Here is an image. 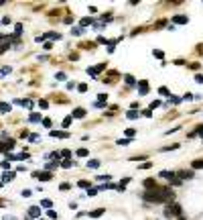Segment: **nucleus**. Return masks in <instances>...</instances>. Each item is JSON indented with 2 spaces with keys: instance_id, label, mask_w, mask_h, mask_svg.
<instances>
[{
  "instance_id": "1",
  "label": "nucleus",
  "mask_w": 203,
  "mask_h": 220,
  "mask_svg": "<svg viewBox=\"0 0 203 220\" xmlns=\"http://www.w3.org/2000/svg\"><path fill=\"white\" fill-rule=\"evenodd\" d=\"M162 214H165V218H179V216H183V210L179 204H167Z\"/></svg>"
},
{
  "instance_id": "2",
  "label": "nucleus",
  "mask_w": 203,
  "mask_h": 220,
  "mask_svg": "<svg viewBox=\"0 0 203 220\" xmlns=\"http://www.w3.org/2000/svg\"><path fill=\"white\" fill-rule=\"evenodd\" d=\"M161 177H165L167 181H173L175 186H181V179H179V175L175 171H161Z\"/></svg>"
},
{
  "instance_id": "3",
  "label": "nucleus",
  "mask_w": 203,
  "mask_h": 220,
  "mask_svg": "<svg viewBox=\"0 0 203 220\" xmlns=\"http://www.w3.org/2000/svg\"><path fill=\"white\" fill-rule=\"evenodd\" d=\"M14 149V139H8V141H4V143H0V153H6L8 151H12Z\"/></svg>"
},
{
  "instance_id": "4",
  "label": "nucleus",
  "mask_w": 203,
  "mask_h": 220,
  "mask_svg": "<svg viewBox=\"0 0 203 220\" xmlns=\"http://www.w3.org/2000/svg\"><path fill=\"white\" fill-rule=\"evenodd\" d=\"M33 177H35V179H39V181H51V177H53V175H51L49 171H35V173H33Z\"/></svg>"
},
{
  "instance_id": "5",
  "label": "nucleus",
  "mask_w": 203,
  "mask_h": 220,
  "mask_svg": "<svg viewBox=\"0 0 203 220\" xmlns=\"http://www.w3.org/2000/svg\"><path fill=\"white\" fill-rule=\"evenodd\" d=\"M28 216L39 220V218H41V208H39V206H31V208H28Z\"/></svg>"
},
{
  "instance_id": "6",
  "label": "nucleus",
  "mask_w": 203,
  "mask_h": 220,
  "mask_svg": "<svg viewBox=\"0 0 203 220\" xmlns=\"http://www.w3.org/2000/svg\"><path fill=\"white\" fill-rule=\"evenodd\" d=\"M177 175H179L181 181H183V179H193V177H195V175H193V169H189V171H187V169H185V171H179Z\"/></svg>"
},
{
  "instance_id": "7",
  "label": "nucleus",
  "mask_w": 203,
  "mask_h": 220,
  "mask_svg": "<svg viewBox=\"0 0 203 220\" xmlns=\"http://www.w3.org/2000/svg\"><path fill=\"white\" fill-rule=\"evenodd\" d=\"M144 187H146V192H150V190H158V186H156L155 179H144Z\"/></svg>"
},
{
  "instance_id": "8",
  "label": "nucleus",
  "mask_w": 203,
  "mask_h": 220,
  "mask_svg": "<svg viewBox=\"0 0 203 220\" xmlns=\"http://www.w3.org/2000/svg\"><path fill=\"white\" fill-rule=\"evenodd\" d=\"M173 22H177V25H187L189 19H187V16H181V14H177V16H173Z\"/></svg>"
},
{
  "instance_id": "9",
  "label": "nucleus",
  "mask_w": 203,
  "mask_h": 220,
  "mask_svg": "<svg viewBox=\"0 0 203 220\" xmlns=\"http://www.w3.org/2000/svg\"><path fill=\"white\" fill-rule=\"evenodd\" d=\"M138 92H140V96H144V94L148 92V84L144 82V80H142V82L138 84Z\"/></svg>"
},
{
  "instance_id": "10",
  "label": "nucleus",
  "mask_w": 203,
  "mask_h": 220,
  "mask_svg": "<svg viewBox=\"0 0 203 220\" xmlns=\"http://www.w3.org/2000/svg\"><path fill=\"white\" fill-rule=\"evenodd\" d=\"M71 116H73V118H83V116H85V110H83V108H75L73 112H71Z\"/></svg>"
},
{
  "instance_id": "11",
  "label": "nucleus",
  "mask_w": 203,
  "mask_h": 220,
  "mask_svg": "<svg viewBox=\"0 0 203 220\" xmlns=\"http://www.w3.org/2000/svg\"><path fill=\"white\" fill-rule=\"evenodd\" d=\"M102 214H104V208H95L94 212H88V216H92V218H100Z\"/></svg>"
},
{
  "instance_id": "12",
  "label": "nucleus",
  "mask_w": 203,
  "mask_h": 220,
  "mask_svg": "<svg viewBox=\"0 0 203 220\" xmlns=\"http://www.w3.org/2000/svg\"><path fill=\"white\" fill-rule=\"evenodd\" d=\"M14 179V171H6L2 175V184H6V181H12Z\"/></svg>"
},
{
  "instance_id": "13",
  "label": "nucleus",
  "mask_w": 203,
  "mask_h": 220,
  "mask_svg": "<svg viewBox=\"0 0 203 220\" xmlns=\"http://www.w3.org/2000/svg\"><path fill=\"white\" fill-rule=\"evenodd\" d=\"M41 120V114L39 112H33V114H28V122H39Z\"/></svg>"
},
{
  "instance_id": "14",
  "label": "nucleus",
  "mask_w": 203,
  "mask_h": 220,
  "mask_svg": "<svg viewBox=\"0 0 203 220\" xmlns=\"http://www.w3.org/2000/svg\"><path fill=\"white\" fill-rule=\"evenodd\" d=\"M51 137H59V139H65V137H69L67 132H59V131H51Z\"/></svg>"
},
{
  "instance_id": "15",
  "label": "nucleus",
  "mask_w": 203,
  "mask_h": 220,
  "mask_svg": "<svg viewBox=\"0 0 203 220\" xmlns=\"http://www.w3.org/2000/svg\"><path fill=\"white\" fill-rule=\"evenodd\" d=\"M0 110H2V112H10V110H12V106H10V104L0 102Z\"/></svg>"
},
{
  "instance_id": "16",
  "label": "nucleus",
  "mask_w": 203,
  "mask_h": 220,
  "mask_svg": "<svg viewBox=\"0 0 203 220\" xmlns=\"http://www.w3.org/2000/svg\"><path fill=\"white\" fill-rule=\"evenodd\" d=\"M92 22H94V21L85 16V19H81V21H79V25H81V29H83V27H88V25H92Z\"/></svg>"
},
{
  "instance_id": "17",
  "label": "nucleus",
  "mask_w": 203,
  "mask_h": 220,
  "mask_svg": "<svg viewBox=\"0 0 203 220\" xmlns=\"http://www.w3.org/2000/svg\"><path fill=\"white\" fill-rule=\"evenodd\" d=\"M45 167H47L49 171H53V169H57V167H59V161H53V163H47Z\"/></svg>"
},
{
  "instance_id": "18",
  "label": "nucleus",
  "mask_w": 203,
  "mask_h": 220,
  "mask_svg": "<svg viewBox=\"0 0 203 220\" xmlns=\"http://www.w3.org/2000/svg\"><path fill=\"white\" fill-rule=\"evenodd\" d=\"M61 167H65V169H69V167H73V161H71V159H65V161L61 163Z\"/></svg>"
},
{
  "instance_id": "19",
  "label": "nucleus",
  "mask_w": 203,
  "mask_h": 220,
  "mask_svg": "<svg viewBox=\"0 0 203 220\" xmlns=\"http://www.w3.org/2000/svg\"><path fill=\"white\" fill-rule=\"evenodd\" d=\"M203 167V159H197V161H193V169H201Z\"/></svg>"
},
{
  "instance_id": "20",
  "label": "nucleus",
  "mask_w": 203,
  "mask_h": 220,
  "mask_svg": "<svg viewBox=\"0 0 203 220\" xmlns=\"http://www.w3.org/2000/svg\"><path fill=\"white\" fill-rule=\"evenodd\" d=\"M41 206L43 208H51L53 206V202H51V200H41Z\"/></svg>"
},
{
  "instance_id": "21",
  "label": "nucleus",
  "mask_w": 203,
  "mask_h": 220,
  "mask_svg": "<svg viewBox=\"0 0 203 220\" xmlns=\"http://www.w3.org/2000/svg\"><path fill=\"white\" fill-rule=\"evenodd\" d=\"M8 74H10V67H8V65H6V67H0V77L8 76Z\"/></svg>"
},
{
  "instance_id": "22",
  "label": "nucleus",
  "mask_w": 203,
  "mask_h": 220,
  "mask_svg": "<svg viewBox=\"0 0 203 220\" xmlns=\"http://www.w3.org/2000/svg\"><path fill=\"white\" fill-rule=\"evenodd\" d=\"M88 167L89 169H95V167H100V161H88Z\"/></svg>"
},
{
  "instance_id": "23",
  "label": "nucleus",
  "mask_w": 203,
  "mask_h": 220,
  "mask_svg": "<svg viewBox=\"0 0 203 220\" xmlns=\"http://www.w3.org/2000/svg\"><path fill=\"white\" fill-rule=\"evenodd\" d=\"M47 216H49V218H53V220H57V218H59V214L55 212V210H49V212H47Z\"/></svg>"
},
{
  "instance_id": "24",
  "label": "nucleus",
  "mask_w": 203,
  "mask_h": 220,
  "mask_svg": "<svg viewBox=\"0 0 203 220\" xmlns=\"http://www.w3.org/2000/svg\"><path fill=\"white\" fill-rule=\"evenodd\" d=\"M124 82L128 84V86H132V84H134V77L132 76H124Z\"/></svg>"
},
{
  "instance_id": "25",
  "label": "nucleus",
  "mask_w": 203,
  "mask_h": 220,
  "mask_svg": "<svg viewBox=\"0 0 203 220\" xmlns=\"http://www.w3.org/2000/svg\"><path fill=\"white\" fill-rule=\"evenodd\" d=\"M128 118H138V112L136 110H128V114H126Z\"/></svg>"
},
{
  "instance_id": "26",
  "label": "nucleus",
  "mask_w": 203,
  "mask_h": 220,
  "mask_svg": "<svg viewBox=\"0 0 203 220\" xmlns=\"http://www.w3.org/2000/svg\"><path fill=\"white\" fill-rule=\"evenodd\" d=\"M118 145H120V147H126V145H130V139H120Z\"/></svg>"
},
{
  "instance_id": "27",
  "label": "nucleus",
  "mask_w": 203,
  "mask_h": 220,
  "mask_svg": "<svg viewBox=\"0 0 203 220\" xmlns=\"http://www.w3.org/2000/svg\"><path fill=\"white\" fill-rule=\"evenodd\" d=\"M83 33V29L81 27H75V29H71V35H81Z\"/></svg>"
},
{
  "instance_id": "28",
  "label": "nucleus",
  "mask_w": 203,
  "mask_h": 220,
  "mask_svg": "<svg viewBox=\"0 0 203 220\" xmlns=\"http://www.w3.org/2000/svg\"><path fill=\"white\" fill-rule=\"evenodd\" d=\"M77 157H88V149H79V151H77Z\"/></svg>"
},
{
  "instance_id": "29",
  "label": "nucleus",
  "mask_w": 203,
  "mask_h": 220,
  "mask_svg": "<svg viewBox=\"0 0 203 220\" xmlns=\"http://www.w3.org/2000/svg\"><path fill=\"white\" fill-rule=\"evenodd\" d=\"M20 104L27 106V108H31V106H33V100H20Z\"/></svg>"
},
{
  "instance_id": "30",
  "label": "nucleus",
  "mask_w": 203,
  "mask_h": 220,
  "mask_svg": "<svg viewBox=\"0 0 203 220\" xmlns=\"http://www.w3.org/2000/svg\"><path fill=\"white\" fill-rule=\"evenodd\" d=\"M134 129H126V137H128V139H132V137H134Z\"/></svg>"
},
{
  "instance_id": "31",
  "label": "nucleus",
  "mask_w": 203,
  "mask_h": 220,
  "mask_svg": "<svg viewBox=\"0 0 203 220\" xmlns=\"http://www.w3.org/2000/svg\"><path fill=\"white\" fill-rule=\"evenodd\" d=\"M98 179H100V181H110L112 175H98Z\"/></svg>"
},
{
  "instance_id": "32",
  "label": "nucleus",
  "mask_w": 203,
  "mask_h": 220,
  "mask_svg": "<svg viewBox=\"0 0 203 220\" xmlns=\"http://www.w3.org/2000/svg\"><path fill=\"white\" fill-rule=\"evenodd\" d=\"M193 135H195V137H197V135H199V137H203V124H201V126H197V131L193 132Z\"/></svg>"
},
{
  "instance_id": "33",
  "label": "nucleus",
  "mask_w": 203,
  "mask_h": 220,
  "mask_svg": "<svg viewBox=\"0 0 203 220\" xmlns=\"http://www.w3.org/2000/svg\"><path fill=\"white\" fill-rule=\"evenodd\" d=\"M77 186H79V187H89V181H85V179H81V181L77 184Z\"/></svg>"
},
{
  "instance_id": "34",
  "label": "nucleus",
  "mask_w": 203,
  "mask_h": 220,
  "mask_svg": "<svg viewBox=\"0 0 203 220\" xmlns=\"http://www.w3.org/2000/svg\"><path fill=\"white\" fill-rule=\"evenodd\" d=\"M22 196H25V198H31L33 192H31V190H22Z\"/></svg>"
},
{
  "instance_id": "35",
  "label": "nucleus",
  "mask_w": 203,
  "mask_h": 220,
  "mask_svg": "<svg viewBox=\"0 0 203 220\" xmlns=\"http://www.w3.org/2000/svg\"><path fill=\"white\" fill-rule=\"evenodd\" d=\"M148 167H152V163H150V161H146V163L140 165V169H148Z\"/></svg>"
},
{
  "instance_id": "36",
  "label": "nucleus",
  "mask_w": 203,
  "mask_h": 220,
  "mask_svg": "<svg viewBox=\"0 0 203 220\" xmlns=\"http://www.w3.org/2000/svg\"><path fill=\"white\" fill-rule=\"evenodd\" d=\"M14 29H16V31H14V35H20V33H22V25H16Z\"/></svg>"
},
{
  "instance_id": "37",
  "label": "nucleus",
  "mask_w": 203,
  "mask_h": 220,
  "mask_svg": "<svg viewBox=\"0 0 203 220\" xmlns=\"http://www.w3.org/2000/svg\"><path fill=\"white\" fill-rule=\"evenodd\" d=\"M71 118H73V116H67V118H65V120H63V126H69V124H71Z\"/></svg>"
},
{
  "instance_id": "38",
  "label": "nucleus",
  "mask_w": 203,
  "mask_h": 220,
  "mask_svg": "<svg viewBox=\"0 0 203 220\" xmlns=\"http://www.w3.org/2000/svg\"><path fill=\"white\" fill-rule=\"evenodd\" d=\"M95 194H98V190H95V187H89V190H88V196H95Z\"/></svg>"
},
{
  "instance_id": "39",
  "label": "nucleus",
  "mask_w": 203,
  "mask_h": 220,
  "mask_svg": "<svg viewBox=\"0 0 203 220\" xmlns=\"http://www.w3.org/2000/svg\"><path fill=\"white\" fill-rule=\"evenodd\" d=\"M59 155H61V157H65V159H69V155H71V153H69V151H61Z\"/></svg>"
},
{
  "instance_id": "40",
  "label": "nucleus",
  "mask_w": 203,
  "mask_h": 220,
  "mask_svg": "<svg viewBox=\"0 0 203 220\" xmlns=\"http://www.w3.org/2000/svg\"><path fill=\"white\" fill-rule=\"evenodd\" d=\"M158 92H161L162 96H169V90H167V88H161V90H158Z\"/></svg>"
},
{
  "instance_id": "41",
  "label": "nucleus",
  "mask_w": 203,
  "mask_h": 220,
  "mask_svg": "<svg viewBox=\"0 0 203 220\" xmlns=\"http://www.w3.org/2000/svg\"><path fill=\"white\" fill-rule=\"evenodd\" d=\"M39 106H41V108H47L49 104H47V100H41V102H39Z\"/></svg>"
},
{
  "instance_id": "42",
  "label": "nucleus",
  "mask_w": 203,
  "mask_h": 220,
  "mask_svg": "<svg viewBox=\"0 0 203 220\" xmlns=\"http://www.w3.org/2000/svg\"><path fill=\"white\" fill-rule=\"evenodd\" d=\"M183 100H187V102H189V100H193V94H185V96H183Z\"/></svg>"
},
{
  "instance_id": "43",
  "label": "nucleus",
  "mask_w": 203,
  "mask_h": 220,
  "mask_svg": "<svg viewBox=\"0 0 203 220\" xmlns=\"http://www.w3.org/2000/svg\"><path fill=\"white\" fill-rule=\"evenodd\" d=\"M10 167V161H2V169H8Z\"/></svg>"
},
{
  "instance_id": "44",
  "label": "nucleus",
  "mask_w": 203,
  "mask_h": 220,
  "mask_svg": "<svg viewBox=\"0 0 203 220\" xmlns=\"http://www.w3.org/2000/svg\"><path fill=\"white\" fill-rule=\"evenodd\" d=\"M61 190H63V192H65V190H71V186H69V184H61Z\"/></svg>"
},
{
  "instance_id": "45",
  "label": "nucleus",
  "mask_w": 203,
  "mask_h": 220,
  "mask_svg": "<svg viewBox=\"0 0 203 220\" xmlns=\"http://www.w3.org/2000/svg\"><path fill=\"white\" fill-rule=\"evenodd\" d=\"M43 49H47V51H49V49H53V43H45V45H43Z\"/></svg>"
},
{
  "instance_id": "46",
  "label": "nucleus",
  "mask_w": 203,
  "mask_h": 220,
  "mask_svg": "<svg viewBox=\"0 0 203 220\" xmlns=\"http://www.w3.org/2000/svg\"><path fill=\"white\" fill-rule=\"evenodd\" d=\"M28 139H31L33 143H37V141H39V135H31V137H28Z\"/></svg>"
},
{
  "instance_id": "47",
  "label": "nucleus",
  "mask_w": 203,
  "mask_h": 220,
  "mask_svg": "<svg viewBox=\"0 0 203 220\" xmlns=\"http://www.w3.org/2000/svg\"><path fill=\"white\" fill-rule=\"evenodd\" d=\"M195 82L197 84H203V76H195Z\"/></svg>"
},
{
  "instance_id": "48",
  "label": "nucleus",
  "mask_w": 203,
  "mask_h": 220,
  "mask_svg": "<svg viewBox=\"0 0 203 220\" xmlns=\"http://www.w3.org/2000/svg\"><path fill=\"white\" fill-rule=\"evenodd\" d=\"M2 220H16V218H14V216H4Z\"/></svg>"
},
{
  "instance_id": "49",
  "label": "nucleus",
  "mask_w": 203,
  "mask_h": 220,
  "mask_svg": "<svg viewBox=\"0 0 203 220\" xmlns=\"http://www.w3.org/2000/svg\"><path fill=\"white\" fill-rule=\"evenodd\" d=\"M177 220H187V218H185V216H179V218H177Z\"/></svg>"
},
{
  "instance_id": "50",
  "label": "nucleus",
  "mask_w": 203,
  "mask_h": 220,
  "mask_svg": "<svg viewBox=\"0 0 203 220\" xmlns=\"http://www.w3.org/2000/svg\"><path fill=\"white\" fill-rule=\"evenodd\" d=\"M2 204H4V202H0V206H2Z\"/></svg>"
},
{
  "instance_id": "51",
  "label": "nucleus",
  "mask_w": 203,
  "mask_h": 220,
  "mask_svg": "<svg viewBox=\"0 0 203 220\" xmlns=\"http://www.w3.org/2000/svg\"><path fill=\"white\" fill-rule=\"evenodd\" d=\"M39 220H41V218H39Z\"/></svg>"
}]
</instances>
